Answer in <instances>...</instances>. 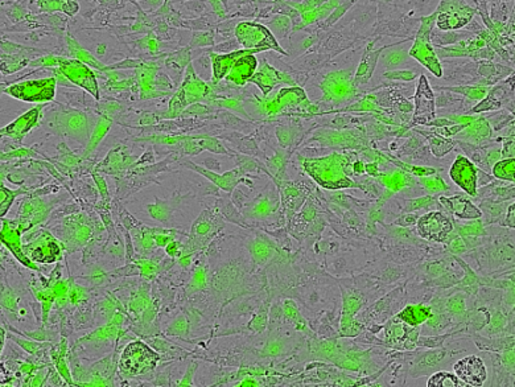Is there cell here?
Instances as JSON below:
<instances>
[{"label":"cell","mask_w":515,"mask_h":387,"mask_svg":"<svg viewBox=\"0 0 515 387\" xmlns=\"http://www.w3.org/2000/svg\"><path fill=\"white\" fill-rule=\"evenodd\" d=\"M456 233L461 237H486L489 234V229L485 228L484 221L477 219L464 225H457Z\"/></svg>","instance_id":"obj_40"},{"label":"cell","mask_w":515,"mask_h":387,"mask_svg":"<svg viewBox=\"0 0 515 387\" xmlns=\"http://www.w3.org/2000/svg\"><path fill=\"white\" fill-rule=\"evenodd\" d=\"M449 176L453 183L457 184L464 192L476 197L477 195V167L469 159L464 155H459L453 161L452 167L449 169Z\"/></svg>","instance_id":"obj_15"},{"label":"cell","mask_w":515,"mask_h":387,"mask_svg":"<svg viewBox=\"0 0 515 387\" xmlns=\"http://www.w3.org/2000/svg\"><path fill=\"white\" fill-rule=\"evenodd\" d=\"M435 205H439V201H436L435 196H421L416 199H406L404 201V207L403 211L404 213H411V211H418V210H428L433 208Z\"/></svg>","instance_id":"obj_42"},{"label":"cell","mask_w":515,"mask_h":387,"mask_svg":"<svg viewBox=\"0 0 515 387\" xmlns=\"http://www.w3.org/2000/svg\"><path fill=\"white\" fill-rule=\"evenodd\" d=\"M383 188L389 189L392 193L402 192L403 189L411 188L416 180L415 176L402 171L394 169L392 172H379L378 176L374 178Z\"/></svg>","instance_id":"obj_24"},{"label":"cell","mask_w":515,"mask_h":387,"mask_svg":"<svg viewBox=\"0 0 515 387\" xmlns=\"http://www.w3.org/2000/svg\"><path fill=\"white\" fill-rule=\"evenodd\" d=\"M419 214L418 213H404L403 216L398 217L397 220L394 221V225L395 226H400V228H411L414 225H416V221L419 220Z\"/></svg>","instance_id":"obj_46"},{"label":"cell","mask_w":515,"mask_h":387,"mask_svg":"<svg viewBox=\"0 0 515 387\" xmlns=\"http://www.w3.org/2000/svg\"><path fill=\"white\" fill-rule=\"evenodd\" d=\"M414 118H415V123L424 125V126H426V118H430L431 121L435 119V95L424 75L421 77L418 90L415 94Z\"/></svg>","instance_id":"obj_17"},{"label":"cell","mask_w":515,"mask_h":387,"mask_svg":"<svg viewBox=\"0 0 515 387\" xmlns=\"http://www.w3.org/2000/svg\"><path fill=\"white\" fill-rule=\"evenodd\" d=\"M40 110H42V106L32 110L28 114L19 118L15 123H12L11 126L7 127L4 131H0V134H7V135L15 136V137H21L25 133H28L32 127L36 125V122L39 119Z\"/></svg>","instance_id":"obj_31"},{"label":"cell","mask_w":515,"mask_h":387,"mask_svg":"<svg viewBox=\"0 0 515 387\" xmlns=\"http://www.w3.org/2000/svg\"><path fill=\"white\" fill-rule=\"evenodd\" d=\"M439 205L444 207L451 216L459 219V220H477L483 217V211L478 207H476L473 202L464 195H456L452 197H444L439 199Z\"/></svg>","instance_id":"obj_16"},{"label":"cell","mask_w":515,"mask_h":387,"mask_svg":"<svg viewBox=\"0 0 515 387\" xmlns=\"http://www.w3.org/2000/svg\"><path fill=\"white\" fill-rule=\"evenodd\" d=\"M439 90H449L453 93H459V94L464 95L472 101H481L484 99L489 89L486 86H460V87H440Z\"/></svg>","instance_id":"obj_41"},{"label":"cell","mask_w":515,"mask_h":387,"mask_svg":"<svg viewBox=\"0 0 515 387\" xmlns=\"http://www.w3.org/2000/svg\"><path fill=\"white\" fill-rule=\"evenodd\" d=\"M159 361V355L142 341H134L123 350L119 369L127 377H135L154 370Z\"/></svg>","instance_id":"obj_3"},{"label":"cell","mask_w":515,"mask_h":387,"mask_svg":"<svg viewBox=\"0 0 515 387\" xmlns=\"http://www.w3.org/2000/svg\"><path fill=\"white\" fill-rule=\"evenodd\" d=\"M297 157L305 173L321 188L326 190L358 189V184L353 178V163L359 157L356 152L349 149V152H333L323 157L300 155Z\"/></svg>","instance_id":"obj_1"},{"label":"cell","mask_w":515,"mask_h":387,"mask_svg":"<svg viewBox=\"0 0 515 387\" xmlns=\"http://www.w3.org/2000/svg\"><path fill=\"white\" fill-rule=\"evenodd\" d=\"M273 25H276V33L278 35L285 36L287 32L290 31V28H291V21L287 16H279V18H276V21H275Z\"/></svg>","instance_id":"obj_49"},{"label":"cell","mask_w":515,"mask_h":387,"mask_svg":"<svg viewBox=\"0 0 515 387\" xmlns=\"http://www.w3.org/2000/svg\"><path fill=\"white\" fill-rule=\"evenodd\" d=\"M279 190L280 204H283L284 217L290 222L294 214L304 205L305 201L316 193V187L306 181H294V180H283L276 184Z\"/></svg>","instance_id":"obj_5"},{"label":"cell","mask_w":515,"mask_h":387,"mask_svg":"<svg viewBox=\"0 0 515 387\" xmlns=\"http://www.w3.org/2000/svg\"><path fill=\"white\" fill-rule=\"evenodd\" d=\"M60 254L58 246L56 242L40 241L37 242L36 247H33L31 255L35 261L37 262H51L56 261L57 255Z\"/></svg>","instance_id":"obj_37"},{"label":"cell","mask_w":515,"mask_h":387,"mask_svg":"<svg viewBox=\"0 0 515 387\" xmlns=\"http://www.w3.org/2000/svg\"><path fill=\"white\" fill-rule=\"evenodd\" d=\"M436 12L424 19L423 24H421V28L416 35V40L414 47L411 48L410 54L412 57H415L418 61H421L426 68L430 69V72L435 74L436 77H442V66L438 61V57H436V53L433 51V47L431 45L430 42V35H431L432 27L435 24V19H436Z\"/></svg>","instance_id":"obj_6"},{"label":"cell","mask_w":515,"mask_h":387,"mask_svg":"<svg viewBox=\"0 0 515 387\" xmlns=\"http://www.w3.org/2000/svg\"><path fill=\"white\" fill-rule=\"evenodd\" d=\"M235 37L243 47V49L255 51L261 53L268 49H275L282 54H285L279 47L276 39L267 27L254 21H243L235 28Z\"/></svg>","instance_id":"obj_4"},{"label":"cell","mask_w":515,"mask_h":387,"mask_svg":"<svg viewBox=\"0 0 515 387\" xmlns=\"http://www.w3.org/2000/svg\"><path fill=\"white\" fill-rule=\"evenodd\" d=\"M404 287H398L395 290H392L391 293H387L385 297H382L377 303L373 304L371 307H368V309L364 312V316H371V320L374 323H383L385 320H387L390 316H394V309L397 305H399L404 300Z\"/></svg>","instance_id":"obj_18"},{"label":"cell","mask_w":515,"mask_h":387,"mask_svg":"<svg viewBox=\"0 0 515 387\" xmlns=\"http://www.w3.org/2000/svg\"><path fill=\"white\" fill-rule=\"evenodd\" d=\"M453 373L469 386H483L488 381V367L481 357L468 356L453 364Z\"/></svg>","instance_id":"obj_13"},{"label":"cell","mask_w":515,"mask_h":387,"mask_svg":"<svg viewBox=\"0 0 515 387\" xmlns=\"http://www.w3.org/2000/svg\"><path fill=\"white\" fill-rule=\"evenodd\" d=\"M444 243L447 245V250H448V252L452 254V255H460V254H465V252H469L468 247H466V245H465L463 237L459 235L456 231H452L447 237V240L444 241Z\"/></svg>","instance_id":"obj_43"},{"label":"cell","mask_w":515,"mask_h":387,"mask_svg":"<svg viewBox=\"0 0 515 387\" xmlns=\"http://www.w3.org/2000/svg\"><path fill=\"white\" fill-rule=\"evenodd\" d=\"M60 72L74 85L84 87L94 98H99V90H98V82L95 78L94 73L90 70V68L86 63H81L78 60H65L60 63Z\"/></svg>","instance_id":"obj_14"},{"label":"cell","mask_w":515,"mask_h":387,"mask_svg":"<svg viewBox=\"0 0 515 387\" xmlns=\"http://www.w3.org/2000/svg\"><path fill=\"white\" fill-rule=\"evenodd\" d=\"M505 95L504 87L498 86L493 90L488 92V94L484 99H481V102L478 105L473 107L471 110V113H483V111H490V110H497L502 106V98Z\"/></svg>","instance_id":"obj_34"},{"label":"cell","mask_w":515,"mask_h":387,"mask_svg":"<svg viewBox=\"0 0 515 387\" xmlns=\"http://www.w3.org/2000/svg\"><path fill=\"white\" fill-rule=\"evenodd\" d=\"M504 226L506 228H515V205L514 201L507 207L506 210L505 219H504Z\"/></svg>","instance_id":"obj_51"},{"label":"cell","mask_w":515,"mask_h":387,"mask_svg":"<svg viewBox=\"0 0 515 387\" xmlns=\"http://www.w3.org/2000/svg\"><path fill=\"white\" fill-rule=\"evenodd\" d=\"M510 204L507 201L481 199L478 208H480V210L483 211V214H485V217H486V222H484V223H502L504 225L506 210H507V207Z\"/></svg>","instance_id":"obj_29"},{"label":"cell","mask_w":515,"mask_h":387,"mask_svg":"<svg viewBox=\"0 0 515 387\" xmlns=\"http://www.w3.org/2000/svg\"><path fill=\"white\" fill-rule=\"evenodd\" d=\"M428 387H461L466 386L463 381H460L454 373L438 370L432 373L431 377L427 382Z\"/></svg>","instance_id":"obj_39"},{"label":"cell","mask_w":515,"mask_h":387,"mask_svg":"<svg viewBox=\"0 0 515 387\" xmlns=\"http://www.w3.org/2000/svg\"><path fill=\"white\" fill-rule=\"evenodd\" d=\"M492 176L497 180H502L507 183H514L515 180V159L514 157H507V159H501L495 163V166L490 169Z\"/></svg>","instance_id":"obj_36"},{"label":"cell","mask_w":515,"mask_h":387,"mask_svg":"<svg viewBox=\"0 0 515 387\" xmlns=\"http://www.w3.org/2000/svg\"><path fill=\"white\" fill-rule=\"evenodd\" d=\"M249 81L258 85L264 95L268 94L273 90V87L276 86V84H280V82H283V84H294V81L288 75L275 70L267 63H263L261 70L258 73H254L253 77Z\"/></svg>","instance_id":"obj_22"},{"label":"cell","mask_w":515,"mask_h":387,"mask_svg":"<svg viewBox=\"0 0 515 387\" xmlns=\"http://www.w3.org/2000/svg\"><path fill=\"white\" fill-rule=\"evenodd\" d=\"M456 137L469 145L484 146L492 137V126L485 118H476L473 122L468 123L460 133H457Z\"/></svg>","instance_id":"obj_21"},{"label":"cell","mask_w":515,"mask_h":387,"mask_svg":"<svg viewBox=\"0 0 515 387\" xmlns=\"http://www.w3.org/2000/svg\"><path fill=\"white\" fill-rule=\"evenodd\" d=\"M418 133L421 135L424 136L431 148L432 154L436 157L445 156L447 154H449L452 151L454 146L457 145L456 140H452L449 137H444L442 135H438L436 133H430V131H421L418 130Z\"/></svg>","instance_id":"obj_32"},{"label":"cell","mask_w":515,"mask_h":387,"mask_svg":"<svg viewBox=\"0 0 515 387\" xmlns=\"http://www.w3.org/2000/svg\"><path fill=\"white\" fill-rule=\"evenodd\" d=\"M416 183H419L421 188L424 189L431 196H438V195H440L442 192H448L449 190L448 184L438 173L430 175V176L416 178Z\"/></svg>","instance_id":"obj_38"},{"label":"cell","mask_w":515,"mask_h":387,"mask_svg":"<svg viewBox=\"0 0 515 387\" xmlns=\"http://www.w3.org/2000/svg\"><path fill=\"white\" fill-rule=\"evenodd\" d=\"M56 78H44L36 81H27L12 85L6 89V93L27 102H46L53 99L56 94Z\"/></svg>","instance_id":"obj_11"},{"label":"cell","mask_w":515,"mask_h":387,"mask_svg":"<svg viewBox=\"0 0 515 387\" xmlns=\"http://www.w3.org/2000/svg\"><path fill=\"white\" fill-rule=\"evenodd\" d=\"M501 159H502L501 148H489V149H485V160H486L488 167L490 168V169Z\"/></svg>","instance_id":"obj_47"},{"label":"cell","mask_w":515,"mask_h":387,"mask_svg":"<svg viewBox=\"0 0 515 387\" xmlns=\"http://www.w3.org/2000/svg\"><path fill=\"white\" fill-rule=\"evenodd\" d=\"M474 344L480 350L484 352H504L514 348V336H498L497 337H485V336L474 335Z\"/></svg>","instance_id":"obj_28"},{"label":"cell","mask_w":515,"mask_h":387,"mask_svg":"<svg viewBox=\"0 0 515 387\" xmlns=\"http://www.w3.org/2000/svg\"><path fill=\"white\" fill-rule=\"evenodd\" d=\"M448 271H449V269H448L447 263H444V262H431V263H426V266H424V272L432 282L442 278V275H445Z\"/></svg>","instance_id":"obj_44"},{"label":"cell","mask_w":515,"mask_h":387,"mask_svg":"<svg viewBox=\"0 0 515 387\" xmlns=\"http://www.w3.org/2000/svg\"><path fill=\"white\" fill-rule=\"evenodd\" d=\"M279 207H280V196L279 190L275 185V188L270 189L267 193L261 195L255 199L253 205L246 211V216L252 220H266L270 216H273V213H276Z\"/></svg>","instance_id":"obj_19"},{"label":"cell","mask_w":515,"mask_h":387,"mask_svg":"<svg viewBox=\"0 0 515 387\" xmlns=\"http://www.w3.org/2000/svg\"><path fill=\"white\" fill-rule=\"evenodd\" d=\"M282 314H283L284 319L290 323V324L294 325V329L300 333L309 337V338H315L317 336L309 329V326L306 324V320L303 317V314L300 312L299 307L296 302H294L292 299H287L284 300L283 307H282Z\"/></svg>","instance_id":"obj_26"},{"label":"cell","mask_w":515,"mask_h":387,"mask_svg":"<svg viewBox=\"0 0 515 387\" xmlns=\"http://www.w3.org/2000/svg\"><path fill=\"white\" fill-rule=\"evenodd\" d=\"M276 134H278V139H279V143L283 148H288L291 146L297 136V133L294 128H290V127L280 126L278 127L276 130Z\"/></svg>","instance_id":"obj_45"},{"label":"cell","mask_w":515,"mask_h":387,"mask_svg":"<svg viewBox=\"0 0 515 387\" xmlns=\"http://www.w3.org/2000/svg\"><path fill=\"white\" fill-rule=\"evenodd\" d=\"M476 199H493V201H509L514 199V183L507 185V181L495 178L492 183L481 188H477Z\"/></svg>","instance_id":"obj_25"},{"label":"cell","mask_w":515,"mask_h":387,"mask_svg":"<svg viewBox=\"0 0 515 387\" xmlns=\"http://www.w3.org/2000/svg\"><path fill=\"white\" fill-rule=\"evenodd\" d=\"M294 346L292 337L287 338L285 336H271L266 346L263 348L262 355L268 358L282 357L291 353L294 350Z\"/></svg>","instance_id":"obj_30"},{"label":"cell","mask_w":515,"mask_h":387,"mask_svg":"<svg viewBox=\"0 0 515 387\" xmlns=\"http://www.w3.org/2000/svg\"><path fill=\"white\" fill-rule=\"evenodd\" d=\"M404 61H406V54L403 51L392 52L389 57L385 56L386 66H395V65H399V63H404Z\"/></svg>","instance_id":"obj_50"},{"label":"cell","mask_w":515,"mask_h":387,"mask_svg":"<svg viewBox=\"0 0 515 387\" xmlns=\"http://www.w3.org/2000/svg\"><path fill=\"white\" fill-rule=\"evenodd\" d=\"M418 233L423 240L444 243L447 237L454 231L452 220L440 210H430L416 221Z\"/></svg>","instance_id":"obj_7"},{"label":"cell","mask_w":515,"mask_h":387,"mask_svg":"<svg viewBox=\"0 0 515 387\" xmlns=\"http://www.w3.org/2000/svg\"><path fill=\"white\" fill-rule=\"evenodd\" d=\"M320 87L323 90V101L335 106L353 98L357 90V85L349 72H336L326 75Z\"/></svg>","instance_id":"obj_8"},{"label":"cell","mask_w":515,"mask_h":387,"mask_svg":"<svg viewBox=\"0 0 515 387\" xmlns=\"http://www.w3.org/2000/svg\"><path fill=\"white\" fill-rule=\"evenodd\" d=\"M495 180V178L492 175H489L488 172H485L483 169L477 168V188H481L486 184L492 183Z\"/></svg>","instance_id":"obj_52"},{"label":"cell","mask_w":515,"mask_h":387,"mask_svg":"<svg viewBox=\"0 0 515 387\" xmlns=\"http://www.w3.org/2000/svg\"><path fill=\"white\" fill-rule=\"evenodd\" d=\"M438 27L444 31L457 30L472 19L474 11L469 8L463 0H442L438 10Z\"/></svg>","instance_id":"obj_12"},{"label":"cell","mask_w":515,"mask_h":387,"mask_svg":"<svg viewBox=\"0 0 515 387\" xmlns=\"http://www.w3.org/2000/svg\"><path fill=\"white\" fill-rule=\"evenodd\" d=\"M4 336H6V333H4L3 328H0V350L3 348V344H4Z\"/></svg>","instance_id":"obj_55"},{"label":"cell","mask_w":515,"mask_h":387,"mask_svg":"<svg viewBox=\"0 0 515 387\" xmlns=\"http://www.w3.org/2000/svg\"><path fill=\"white\" fill-rule=\"evenodd\" d=\"M453 352L447 348H432L431 350L416 352L412 355L410 374L412 378L423 377L440 370L444 365L449 362Z\"/></svg>","instance_id":"obj_10"},{"label":"cell","mask_w":515,"mask_h":387,"mask_svg":"<svg viewBox=\"0 0 515 387\" xmlns=\"http://www.w3.org/2000/svg\"><path fill=\"white\" fill-rule=\"evenodd\" d=\"M311 140H317L321 147H332V148H344V149H366L368 148V136L364 131L359 130H349V131H333V130H318Z\"/></svg>","instance_id":"obj_9"},{"label":"cell","mask_w":515,"mask_h":387,"mask_svg":"<svg viewBox=\"0 0 515 387\" xmlns=\"http://www.w3.org/2000/svg\"><path fill=\"white\" fill-rule=\"evenodd\" d=\"M10 371L6 369L3 364H0V386L6 385L7 382H10Z\"/></svg>","instance_id":"obj_54"},{"label":"cell","mask_w":515,"mask_h":387,"mask_svg":"<svg viewBox=\"0 0 515 387\" xmlns=\"http://www.w3.org/2000/svg\"><path fill=\"white\" fill-rule=\"evenodd\" d=\"M385 1H390V0H385Z\"/></svg>","instance_id":"obj_56"},{"label":"cell","mask_w":515,"mask_h":387,"mask_svg":"<svg viewBox=\"0 0 515 387\" xmlns=\"http://www.w3.org/2000/svg\"><path fill=\"white\" fill-rule=\"evenodd\" d=\"M254 53L258 52L249 51L234 63L230 72L225 77V80L228 82H232V84L238 85V86H242L246 82H249V80L253 77L255 69L258 66V60L254 56Z\"/></svg>","instance_id":"obj_20"},{"label":"cell","mask_w":515,"mask_h":387,"mask_svg":"<svg viewBox=\"0 0 515 387\" xmlns=\"http://www.w3.org/2000/svg\"><path fill=\"white\" fill-rule=\"evenodd\" d=\"M466 297L468 296L463 291H457L456 293H452L445 300V312L452 317L454 324L459 320V317L468 309L466 308Z\"/></svg>","instance_id":"obj_35"},{"label":"cell","mask_w":515,"mask_h":387,"mask_svg":"<svg viewBox=\"0 0 515 387\" xmlns=\"http://www.w3.org/2000/svg\"><path fill=\"white\" fill-rule=\"evenodd\" d=\"M252 252L258 263H267L278 252V246L268 238H258L252 245Z\"/></svg>","instance_id":"obj_33"},{"label":"cell","mask_w":515,"mask_h":387,"mask_svg":"<svg viewBox=\"0 0 515 387\" xmlns=\"http://www.w3.org/2000/svg\"><path fill=\"white\" fill-rule=\"evenodd\" d=\"M385 75L390 80H403V81H410L412 78H415V73L412 72H389Z\"/></svg>","instance_id":"obj_53"},{"label":"cell","mask_w":515,"mask_h":387,"mask_svg":"<svg viewBox=\"0 0 515 387\" xmlns=\"http://www.w3.org/2000/svg\"><path fill=\"white\" fill-rule=\"evenodd\" d=\"M249 52V49L242 51H234L228 54H211V63H213V81L218 82L222 78H225L230 72L234 63L243 56L244 53Z\"/></svg>","instance_id":"obj_27"},{"label":"cell","mask_w":515,"mask_h":387,"mask_svg":"<svg viewBox=\"0 0 515 387\" xmlns=\"http://www.w3.org/2000/svg\"><path fill=\"white\" fill-rule=\"evenodd\" d=\"M432 314L433 312L430 304H410L406 305L403 309H400L399 312L394 314L391 319L395 321L406 323L411 326H421L430 319Z\"/></svg>","instance_id":"obj_23"},{"label":"cell","mask_w":515,"mask_h":387,"mask_svg":"<svg viewBox=\"0 0 515 387\" xmlns=\"http://www.w3.org/2000/svg\"><path fill=\"white\" fill-rule=\"evenodd\" d=\"M514 135L506 136L505 140H504V146L501 149L502 159L514 157Z\"/></svg>","instance_id":"obj_48"},{"label":"cell","mask_w":515,"mask_h":387,"mask_svg":"<svg viewBox=\"0 0 515 387\" xmlns=\"http://www.w3.org/2000/svg\"><path fill=\"white\" fill-rule=\"evenodd\" d=\"M341 288L342 295V311L340 317V338H354L361 335L364 331H366L365 324H362L359 320L356 319L358 312L366 305V296L361 293L357 288H345L344 285Z\"/></svg>","instance_id":"obj_2"}]
</instances>
